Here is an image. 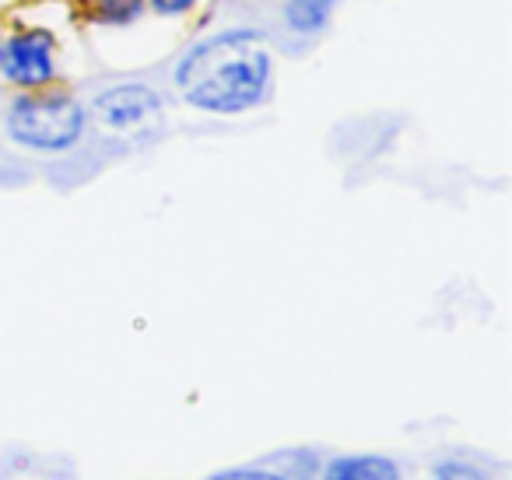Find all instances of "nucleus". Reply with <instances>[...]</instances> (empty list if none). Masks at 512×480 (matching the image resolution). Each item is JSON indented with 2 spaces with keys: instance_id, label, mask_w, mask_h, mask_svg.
<instances>
[{
  "instance_id": "obj_3",
  "label": "nucleus",
  "mask_w": 512,
  "mask_h": 480,
  "mask_svg": "<svg viewBox=\"0 0 512 480\" xmlns=\"http://www.w3.org/2000/svg\"><path fill=\"white\" fill-rule=\"evenodd\" d=\"M0 78L8 85L32 92L50 88L60 78L57 39L46 29H15L0 43Z\"/></svg>"
},
{
  "instance_id": "obj_9",
  "label": "nucleus",
  "mask_w": 512,
  "mask_h": 480,
  "mask_svg": "<svg viewBox=\"0 0 512 480\" xmlns=\"http://www.w3.org/2000/svg\"><path fill=\"white\" fill-rule=\"evenodd\" d=\"M484 470H474L467 463H442L435 466V477H456V480H467V477H481Z\"/></svg>"
},
{
  "instance_id": "obj_8",
  "label": "nucleus",
  "mask_w": 512,
  "mask_h": 480,
  "mask_svg": "<svg viewBox=\"0 0 512 480\" xmlns=\"http://www.w3.org/2000/svg\"><path fill=\"white\" fill-rule=\"evenodd\" d=\"M155 18H190L200 8V0H144Z\"/></svg>"
},
{
  "instance_id": "obj_1",
  "label": "nucleus",
  "mask_w": 512,
  "mask_h": 480,
  "mask_svg": "<svg viewBox=\"0 0 512 480\" xmlns=\"http://www.w3.org/2000/svg\"><path fill=\"white\" fill-rule=\"evenodd\" d=\"M179 99L207 116L260 109L274 88V53L256 29H221L197 39L172 71Z\"/></svg>"
},
{
  "instance_id": "obj_4",
  "label": "nucleus",
  "mask_w": 512,
  "mask_h": 480,
  "mask_svg": "<svg viewBox=\"0 0 512 480\" xmlns=\"http://www.w3.org/2000/svg\"><path fill=\"white\" fill-rule=\"evenodd\" d=\"M162 95L144 81H123V85L102 88L88 106V116L109 134H134L162 120Z\"/></svg>"
},
{
  "instance_id": "obj_10",
  "label": "nucleus",
  "mask_w": 512,
  "mask_h": 480,
  "mask_svg": "<svg viewBox=\"0 0 512 480\" xmlns=\"http://www.w3.org/2000/svg\"><path fill=\"white\" fill-rule=\"evenodd\" d=\"M0 43H4V29H0Z\"/></svg>"
},
{
  "instance_id": "obj_2",
  "label": "nucleus",
  "mask_w": 512,
  "mask_h": 480,
  "mask_svg": "<svg viewBox=\"0 0 512 480\" xmlns=\"http://www.w3.org/2000/svg\"><path fill=\"white\" fill-rule=\"evenodd\" d=\"M88 130V109L64 88L18 92L4 113V134L36 155H67Z\"/></svg>"
},
{
  "instance_id": "obj_6",
  "label": "nucleus",
  "mask_w": 512,
  "mask_h": 480,
  "mask_svg": "<svg viewBox=\"0 0 512 480\" xmlns=\"http://www.w3.org/2000/svg\"><path fill=\"white\" fill-rule=\"evenodd\" d=\"M337 11V0H285V25L295 36H320Z\"/></svg>"
},
{
  "instance_id": "obj_5",
  "label": "nucleus",
  "mask_w": 512,
  "mask_h": 480,
  "mask_svg": "<svg viewBox=\"0 0 512 480\" xmlns=\"http://www.w3.org/2000/svg\"><path fill=\"white\" fill-rule=\"evenodd\" d=\"M404 466L390 456H337L327 466L330 480H397Z\"/></svg>"
},
{
  "instance_id": "obj_7",
  "label": "nucleus",
  "mask_w": 512,
  "mask_h": 480,
  "mask_svg": "<svg viewBox=\"0 0 512 480\" xmlns=\"http://www.w3.org/2000/svg\"><path fill=\"white\" fill-rule=\"evenodd\" d=\"M144 11H148L144 0H88V15L109 29H127V25L141 22Z\"/></svg>"
}]
</instances>
